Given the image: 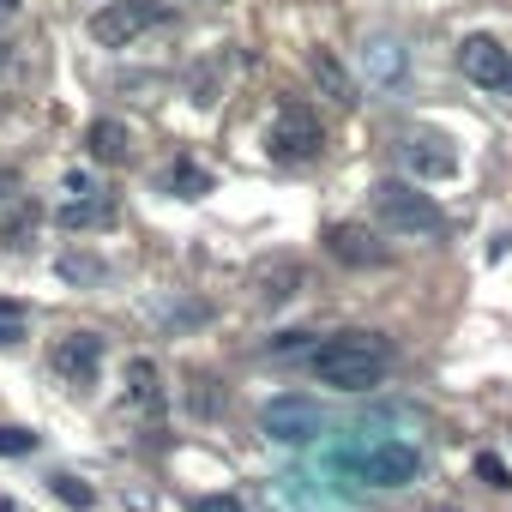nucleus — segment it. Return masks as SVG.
<instances>
[{"instance_id": "9", "label": "nucleus", "mask_w": 512, "mask_h": 512, "mask_svg": "<svg viewBox=\"0 0 512 512\" xmlns=\"http://www.w3.org/2000/svg\"><path fill=\"white\" fill-rule=\"evenodd\" d=\"M326 247H332V260H344V266H386V247L362 223H332L326 229Z\"/></svg>"}, {"instance_id": "2", "label": "nucleus", "mask_w": 512, "mask_h": 512, "mask_svg": "<svg viewBox=\"0 0 512 512\" xmlns=\"http://www.w3.org/2000/svg\"><path fill=\"white\" fill-rule=\"evenodd\" d=\"M338 470H350V476L368 482V488H410V482L422 476V452H416L410 440L380 434V440H356L350 452H338Z\"/></svg>"}, {"instance_id": "19", "label": "nucleus", "mask_w": 512, "mask_h": 512, "mask_svg": "<svg viewBox=\"0 0 512 512\" xmlns=\"http://www.w3.org/2000/svg\"><path fill=\"white\" fill-rule=\"evenodd\" d=\"M49 482H55V494H61L67 506H79V512L97 506V488H91V482H79V476H49Z\"/></svg>"}, {"instance_id": "29", "label": "nucleus", "mask_w": 512, "mask_h": 512, "mask_svg": "<svg viewBox=\"0 0 512 512\" xmlns=\"http://www.w3.org/2000/svg\"><path fill=\"white\" fill-rule=\"evenodd\" d=\"M506 97H512V85H506Z\"/></svg>"}, {"instance_id": "17", "label": "nucleus", "mask_w": 512, "mask_h": 512, "mask_svg": "<svg viewBox=\"0 0 512 512\" xmlns=\"http://www.w3.org/2000/svg\"><path fill=\"white\" fill-rule=\"evenodd\" d=\"M61 223L67 229H97V223H109V199H97V193L91 199H67L61 205Z\"/></svg>"}, {"instance_id": "7", "label": "nucleus", "mask_w": 512, "mask_h": 512, "mask_svg": "<svg viewBox=\"0 0 512 512\" xmlns=\"http://www.w3.org/2000/svg\"><path fill=\"white\" fill-rule=\"evenodd\" d=\"M458 73H464L476 91H500V97H506V85H512V49H506L500 37H464Z\"/></svg>"}, {"instance_id": "6", "label": "nucleus", "mask_w": 512, "mask_h": 512, "mask_svg": "<svg viewBox=\"0 0 512 512\" xmlns=\"http://www.w3.org/2000/svg\"><path fill=\"white\" fill-rule=\"evenodd\" d=\"M163 13H169L163 0H109V7L91 19V37H97L103 49H127V43H133V37H145Z\"/></svg>"}, {"instance_id": "15", "label": "nucleus", "mask_w": 512, "mask_h": 512, "mask_svg": "<svg viewBox=\"0 0 512 512\" xmlns=\"http://www.w3.org/2000/svg\"><path fill=\"white\" fill-rule=\"evenodd\" d=\"M127 392H133L139 410H163V380H157V362H151V356L127 362Z\"/></svg>"}, {"instance_id": "8", "label": "nucleus", "mask_w": 512, "mask_h": 512, "mask_svg": "<svg viewBox=\"0 0 512 512\" xmlns=\"http://www.w3.org/2000/svg\"><path fill=\"white\" fill-rule=\"evenodd\" d=\"M49 368L67 380V386H97V374H103V338L97 332H67V338H55V350H49Z\"/></svg>"}, {"instance_id": "25", "label": "nucleus", "mask_w": 512, "mask_h": 512, "mask_svg": "<svg viewBox=\"0 0 512 512\" xmlns=\"http://www.w3.org/2000/svg\"><path fill=\"white\" fill-rule=\"evenodd\" d=\"M67 193H73V199H91L97 187H91V175H79V169H73V175H67Z\"/></svg>"}, {"instance_id": "28", "label": "nucleus", "mask_w": 512, "mask_h": 512, "mask_svg": "<svg viewBox=\"0 0 512 512\" xmlns=\"http://www.w3.org/2000/svg\"><path fill=\"white\" fill-rule=\"evenodd\" d=\"M0 512H13V500H0Z\"/></svg>"}, {"instance_id": "13", "label": "nucleus", "mask_w": 512, "mask_h": 512, "mask_svg": "<svg viewBox=\"0 0 512 512\" xmlns=\"http://www.w3.org/2000/svg\"><path fill=\"white\" fill-rule=\"evenodd\" d=\"M85 145H91V157H97V163H127V151H133V133H127L121 121H91Z\"/></svg>"}, {"instance_id": "27", "label": "nucleus", "mask_w": 512, "mask_h": 512, "mask_svg": "<svg viewBox=\"0 0 512 512\" xmlns=\"http://www.w3.org/2000/svg\"><path fill=\"white\" fill-rule=\"evenodd\" d=\"M13 7H19V0H0V13H13Z\"/></svg>"}, {"instance_id": "26", "label": "nucleus", "mask_w": 512, "mask_h": 512, "mask_svg": "<svg viewBox=\"0 0 512 512\" xmlns=\"http://www.w3.org/2000/svg\"><path fill=\"white\" fill-rule=\"evenodd\" d=\"M19 193V169H0V205H7Z\"/></svg>"}, {"instance_id": "4", "label": "nucleus", "mask_w": 512, "mask_h": 512, "mask_svg": "<svg viewBox=\"0 0 512 512\" xmlns=\"http://www.w3.org/2000/svg\"><path fill=\"white\" fill-rule=\"evenodd\" d=\"M266 151H272L278 163H314V157L326 151V127H320V115L302 109V103H284L278 121H272V133H266Z\"/></svg>"}, {"instance_id": "14", "label": "nucleus", "mask_w": 512, "mask_h": 512, "mask_svg": "<svg viewBox=\"0 0 512 512\" xmlns=\"http://www.w3.org/2000/svg\"><path fill=\"white\" fill-rule=\"evenodd\" d=\"M302 278H308V272H302L296 260H272V266H260V302H272V308H278V302H290Z\"/></svg>"}, {"instance_id": "3", "label": "nucleus", "mask_w": 512, "mask_h": 512, "mask_svg": "<svg viewBox=\"0 0 512 512\" xmlns=\"http://www.w3.org/2000/svg\"><path fill=\"white\" fill-rule=\"evenodd\" d=\"M374 217H380V229H392L398 241H440V235H446V211H440L428 193H416L410 181H380V187H374Z\"/></svg>"}, {"instance_id": "22", "label": "nucleus", "mask_w": 512, "mask_h": 512, "mask_svg": "<svg viewBox=\"0 0 512 512\" xmlns=\"http://www.w3.org/2000/svg\"><path fill=\"white\" fill-rule=\"evenodd\" d=\"M193 512H247V506H241L235 494H199V500H193Z\"/></svg>"}, {"instance_id": "5", "label": "nucleus", "mask_w": 512, "mask_h": 512, "mask_svg": "<svg viewBox=\"0 0 512 512\" xmlns=\"http://www.w3.org/2000/svg\"><path fill=\"white\" fill-rule=\"evenodd\" d=\"M260 428H266L278 446H308V440H320V434H326V416H320V404H314V398L284 392V398H272V404L260 410Z\"/></svg>"}, {"instance_id": "11", "label": "nucleus", "mask_w": 512, "mask_h": 512, "mask_svg": "<svg viewBox=\"0 0 512 512\" xmlns=\"http://www.w3.org/2000/svg\"><path fill=\"white\" fill-rule=\"evenodd\" d=\"M404 163H410L416 175H428V181H446V175L458 169V151H452V139H440V133H416V139L404 145Z\"/></svg>"}, {"instance_id": "24", "label": "nucleus", "mask_w": 512, "mask_h": 512, "mask_svg": "<svg viewBox=\"0 0 512 512\" xmlns=\"http://www.w3.org/2000/svg\"><path fill=\"white\" fill-rule=\"evenodd\" d=\"M19 338H25L19 314H13V308H0V344H19Z\"/></svg>"}, {"instance_id": "1", "label": "nucleus", "mask_w": 512, "mask_h": 512, "mask_svg": "<svg viewBox=\"0 0 512 512\" xmlns=\"http://www.w3.org/2000/svg\"><path fill=\"white\" fill-rule=\"evenodd\" d=\"M392 368V350L380 332H338L314 350V380L338 392H374Z\"/></svg>"}, {"instance_id": "16", "label": "nucleus", "mask_w": 512, "mask_h": 512, "mask_svg": "<svg viewBox=\"0 0 512 512\" xmlns=\"http://www.w3.org/2000/svg\"><path fill=\"white\" fill-rule=\"evenodd\" d=\"M163 187H169L175 199H205V193H211V175H205L199 163H175V169H163Z\"/></svg>"}, {"instance_id": "12", "label": "nucleus", "mask_w": 512, "mask_h": 512, "mask_svg": "<svg viewBox=\"0 0 512 512\" xmlns=\"http://www.w3.org/2000/svg\"><path fill=\"white\" fill-rule=\"evenodd\" d=\"M308 73H314V85H320L332 103H344V109L356 103V85H350V73L338 67V55H332V49H314V55H308Z\"/></svg>"}, {"instance_id": "20", "label": "nucleus", "mask_w": 512, "mask_h": 512, "mask_svg": "<svg viewBox=\"0 0 512 512\" xmlns=\"http://www.w3.org/2000/svg\"><path fill=\"white\" fill-rule=\"evenodd\" d=\"M37 229V205H13V217L0 223V241H19V235H31Z\"/></svg>"}, {"instance_id": "10", "label": "nucleus", "mask_w": 512, "mask_h": 512, "mask_svg": "<svg viewBox=\"0 0 512 512\" xmlns=\"http://www.w3.org/2000/svg\"><path fill=\"white\" fill-rule=\"evenodd\" d=\"M362 67H368V85L392 91V85L410 73V49H404L398 37H368V49H362Z\"/></svg>"}, {"instance_id": "23", "label": "nucleus", "mask_w": 512, "mask_h": 512, "mask_svg": "<svg viewBox=\"0 0 512 512\" xmlns=\"http://www.w3.org/2000/svg\"><path fill=\"white\" fill-rule=\"evenodd\" d=\"M61 278H103V266H97V260H79V253H67V260H61Z\"/></svg>"}, {"instance_id": "21", "label": "nucleus", "mask_w": 512, "mask_h": 512, "mask_svg": "<svg viewBox=\"0 0 512 512\" xmlns=\"http://www.w3.org/2000/svg\"><path fill=\"white\" fill-rule=\"evenodd\" d=\"M476 476H482L488 488H512V470H506L494 452H482V458H476Z\"/></svg>"}, {"instance_id": "18", "label": "nucleus", "mask_w": 512, "mask_h": 512, "mask_svg": "<svg viewBox=\"0 0 512 512\" xmlns=\"http://www.w3.org/2000/svg\"><path fill=\"white\" fill-rule=\"evenodd\" d=\"M25 452H37V434L19 422H0V458H25Z\"/></svg>"}]
</instances>
